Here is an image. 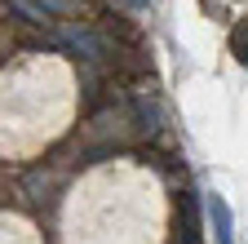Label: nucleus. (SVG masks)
Here are the masks:
<instances>
[{
	"instance_id": "f257e3e1",
	"label": "nucleus",
	"mask_w": 248,
	"mask_h": 244,
	"mask_svg": "<svg viewBox=\"0 0 248 244\" xmlns=\"http://www.w3.org/2000/svg\"><path fill=\"white\" fill-rule=\"evenodd\" d=\"M204 209H208V227H213V244H235V222H231V204L208 191L204 195Z\"/></svg>"
},
{
	"instance_id": "f03ea898",
	"label": "nucleus",
	"mask_w": 248,
	"mask_h": 244,
	"mask_svg": "<svg viewBox=\"0 0 248 244\" xmlns=\"http://www.w3.org/2000/svg\"><path fill=\"white\" fill-rule=\"evenodd\" d=\"M58 40H62V45H71V49L84 53V58H102V53H107V40H102V36H93L89 27H58Z\"/></svg>"
},
{
	"instance_id": "7ed1b4c3",
	"label": "nucleus",
	"mask_w": 248,
	"mask_h": 244,
	"mask_svg": "<svg viewBox=\"0 0 248 244\" xmlns=\"http://www.w3.org/2000/svg\"><path fill=\"white\" fill-rule=\"evenodd\" d=\"M231 53H235L239 63L248 67V18H244V22L235 27V32H231Z\"/></svg>"
},
{
	"instance_id": "20e7f679",
	"label": "nucleus",
	"mask_w": 248,
	"mask_h": 244,
	"mask_svg": "<svg viewBox=\"0 0 248 244\" xmlns=\"http://www.w3.org/2000/svg\"><path fill=\"white\" fill-rule=\"evenodd\" d=\"M14 9H22L31 22H45V9H36V5H31V0H14Z\"/></svg>"
},
{
	"instance_id": "39448f33",
	"label": "nucleus",
	"mask_w": 248,
	"mask_h": 244,
	"mask_svg": "<svg viewBox=\"0 0 248 244\" xmlns=\"http://www.w3.org/2000/svg\"><path fill=\"white\" fill-rule=\"evenodd\" d=\"M133 5H142V0H133Z\"/></svg>"
}]
</instances>
